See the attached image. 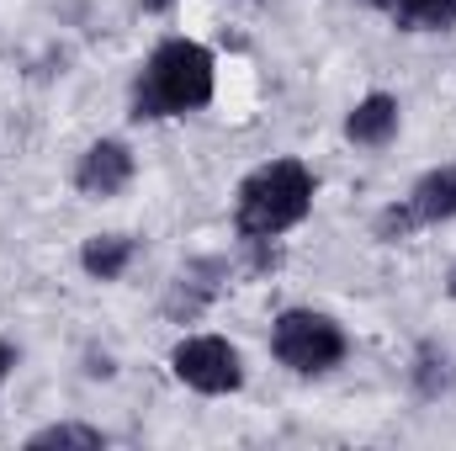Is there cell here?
<instances>
[{
  "mask_svg": "<svg viewBox=\"0 0 456 451\" xmlns=\"http://www.w3.org/2000/svg\"><path fill=\"white\" fill-rule=\"evenodd\" d=\"M213 91H218V59L197 37H165L133 80V117L138 122L191 117L213 102Z\"/></svg>",
  "mask_w": 456,
  "mask_h": 451,
  "instance_id": "cell-1",
  "label": "cell"
},
{
  "mask_svg": "<svg viewBox=\"0 0 456 451\" xmlns=\"http://www.w3.org/2000/svg\"><path fill=\"white\" fill-rule=\"evenodd\" d=\"M314 197H319V176H314L303 160L281 154V160L255 165V170L239 181L233 224H239V234H244L249 244H271V239L292 234V228L314 213Z\"/></svg>",
  "mask_w": 456,
  "mask_h": 451,
  "instance_id": "cell-2",
  "label": "cell"
},
{
  "mask_svg": "<svg viewBox=\"0 0 456 451\" xmlns=\"http://www.w3.org/2000/svg\"><path fill=\"white\" fill-rule=\"evenodd\" d=\"M350 350V335L335 314L324 308H281L276 324H271V356L297 372V377H324L335 372Z\"/></svg>",
  "mask_w": 456,
  "mask_h": 451,
  "instance_id": "cell-3",
  "label": "cell"
},
{
  "mask_svg": "<svg viewBox=\"0 0 456 451\" xmlns=\"http://www.w3.org/2000/svg\"><path fill=\"white\" fill-rule=\"evenodd\" d=\"M170 372H175L181 388H191V393H202V398H228V393L244 388V356H239V345L224 340V335L175 340Z\"/></svg>",
  "mask_w": 456,
  "mask_h": 451,
  "instance_id": "cell-4",
  "label": "cell"
},
{
  "mask_svg": "<svg viewBox=\"0 0 456 451\" xmlns=\"http://www.w3.org/2000/svg\"><path fill=\"white\" fill-rule=\"evenodd\" d=\"M133 176H138V160H133V149H127L122 138H96V144L80 154V165H75V186H80L86 197H96V202L122 197V192L133 186Z\"/></svg>",
  "mask_w": 456,
  "mask_h": 451,
  "instance_id": "cell-5",
  "label": "cell"
},
{
  "mask_svg": "<svg viewBox=\"0 0 456 451\" xmlns=\"http://www.w3.org/2000/svg\"><path fill=\"white\" fill-rule=\"evenodd\" d=\"M398 127H403V107H398V96H387V91H366V96L345 112V138H350L355 149H387V144L398 138Z\"/></svg>",
  "mask_w": 456,
  "mask_h": 451,
  "instance_id": "cell-6",
  "label": "cell"
},
{
  "mask_svg": "<svg viewBox=\"0 0 456 451\" xmlns=\"http://www.w3.org/2000/svg\"><path fill=\"white\" fill-rule=\"evenodd\" d=\"M403 202H409V213H414V224L419 228L452 224L456 218V165H436V170H425Z\"/></svg>",
  "mask_w": 456,
  "mask_h": 451,
  "instance_id": "cell-7",
  "label": "cell"
},
{
  "mask_svg": "<svg viewBox=\"0 0 456 451\" xmlns=\"http://www.w3.org/2000/svg\"><path fill=\"white\" fill-rule=\"evenodd\" d=\"M133 260H138V239L133 234H91L80 244V271L91 282H122Z\"/></svg>",
  "mask_w": 456,
  "mask_h": 451,
  "instance_id": "cell-8",
  "label": "cell"
},
{
  "mask_svg": "<svg viewBox=\"0 0 456 451\" xmlns=\"http://www.w3.org/2000/svg\"><path fill=\"white\" fill-rule=\"evenodd\" d=\"M377 5L403 32H452L456 27V0H377Z\"/></svg>",
  "mask_w": 456,
  "mask_h": 451,
  "instance_id": "cell-9",
  "label": "cell"
},
{
  "mask_svg": "<svg viewBox=\"0 0 456 451\" xmlns=\"http://www.w3.org/2000/svg\"><path fill=\"white\" fill-rule=\"evenodd\" d=\"M43 447H75V451H102L107 447V430L96 425H75V420H59V425H43L27 436V451H43Z\"/></svg>",
  "mask_w": 456,
  "mask_h": 451,
  "instance_id": "cell-10",
  "label": "cell"
},
{
  "mask_svg": "<svg viewBox=\"0 0 456 451\" xmlns=\"http://www.w3.org/2000/svg\"><path fill=\"white\" fill-rule=\"evenodd\" d=\"M11 372H16V345L0 340V393H5V382H11Z\"/></svg>",
  "mask_w": 456,
  "mask_h": 451,
  "instance_id": "cell-11",
  "label": "cell"
},
{
  "mask_svg": "<svg viewBox=\"0 0 456 451\" xmlns=\"http://www.w3.org/2000/svg\"><path fill=\"white\" fill-rule=\"evenodd\" d=\"M138 5H143V16H165V11H170L175 0H138Z\"/></svg>",
  "mask_w": 456,
  "mask_h": 451,
  "instance_id": "cell-12",
  "label": "cell"
},
{
  "mask_svg": "<svg viewBox=\"0 0 456 451\" xmlns=\"http://www.w3.org/2000/svg\"><path fill=\"white\" fill-rule=\"evenodd\" d=\"M446 292H452V298H456V266H452V276H446Z\"/></svg>",
  "mask_w": 456,
  "mask_h": 451,
  "instance_id": "cell-13",
  "label": "cell"
}]
</instances>
